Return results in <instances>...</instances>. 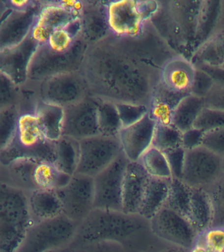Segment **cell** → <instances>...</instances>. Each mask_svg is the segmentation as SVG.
Instances as JSON below:
<instances>
[{"instance_id": "obj_1", "label": "cell", "mask_w": 224, "mask_h": 252, "mask_svg": "<svg viewBox=\"0 0 224 252\" xmlns=\"http://www.w3.org/2000/svg\"><path fill=\"white\" fill-rule=\"evenodd\" d=\"M31 214L21 189L0 183V252H15L28 234Z\"/></svg>"}, {"instance_id": "obj_2", "label": "cell", "mask_w": 224, "mask_h": 252, "mask_svg": "<svg viewBox=\"0 0 224 252\" xmlns=\"http://www.w3.org/2000/svg\"><path fill=\"white\" fill-rule=\"evenodd\" d=\"M56 158V141L45 137L34 112L20 114L13 141L0 154L1 163L28 159L55 164Z\"/></svg>"}, {"instance_id": "obj_3", "label": "cell", "mask_w": 224, "mask_h": 252, "mask_svg": "<svg viewBox=\"0 0 224 252\" xmlns=\"http://www.w3.org/2000/svg\"><path fill=\"white\" fill-rule=\"evenodd\" d=\"M129 159L121 154L107 167L93 177V209L122 212V195Z\"/></svg>"}, {"instance_id": "obj_4", "label": "cell", "mask_w": 224, "mask_h": 252, "mask_svg": "<svg viewBox=\"0 0 224 252\" xmlns=\"http://www.w3.org/2000/svg\"><path fill=\"white\" fill-rule=\"evenodd\" d=\"M223 177L222 157L202 146L186 151L181 180L188 186L208 191Z\"/></svg>"}, {"instance_id": "obj_5", "label": "cell", "mask_w": 224, "mask_h": 252, "mask_svg": "<svg viewBox=\"0 0 224 252\" xmlns=\"http://www.w3.org/2000/svg\"><path fill=\"white\" fill-rule=\"evenodd\" d=\"M80 141V160L76 173L94 177L121 154L118 137L98 135Z\"/></svg>"}, {"instance_id": "obj_6", "label": "cell", "mask_w": 224, "mask_h": 252, "mask_svg": "<svg viewBox=\"0 0 224 252\" xmlns=\"http://www.w3.org/2000/svg\"><path fill=\"white\" fill-rule=\"evenodd\" d=\"M62 214L74 221L84 220L93 209V177L76 173L68 184L55 190Z\"/></svg>"}, {"instance_id": "obj_7", "label": "cell", "mask_w": 224, "mask_h": 252, "mask_svg": "<svg viewBox=\"0 0 224 252\" xmlns=\"http://www.w3.org/2000/svg\"><path fill=\"white\" fill-rule=\"evenodd\" d=\"M155 233L180 249L189 251L196 243L198 232L190 220L163 206L151 220Z\"/></svg>"}, {"instance_id": "obj_8", "label": "cell", "mask_w": 224, "mask_h": 252, "mask_svg": "<svg viewBox=\"0 0 224 252\" xmlns=\"http://www.w3.org/2000/svg\"><path fill=\"white\" fill-rule=\"evenodd\" d=\"M98 102L79 100L65 106L62 135L80 141L100 135L97 117Z\"/></svg>"}, {"instance_id": "obj_9", "label": "cell", "mask_w": 224, "mask_h": 252, "mask_svg": "<svg viewBox=\"0 0 224 252\" xmlns=\"http://www.w3.org/2000/svg\"><path fill=\"white\" fill-rule=\"evenodd\" d=\"M42 6L35 1L27 9L10 10L0 25V50L16 46L27 38Z\"/></svg>"}, {"instance_id": "obj_10", "label": "cell", "mask_w": 224, "mask_h": 252, "mask_svg": "<svg viewBox=\"0 0 224 252\" xmlns=\"http://www.w3.org/2000/svg\"><path fill=\"white\" fill-rule=\"evenodd\" d=\"M38 47L29 34L19 45L0 50V72L17 86L23 84L28 78L29 64Z\"/></svg>"}, {"instance_id": "obj_11", "label": "cell", "mask_w": 224, "mask_h": 252, "mask_svg": "<svg viewBox=\"0 0 224 252\" xmlns=\"http://www.w3.org/2000/svg\"><path fill=\"white\" fill-rule=\"evenodd\" d=\"M155 126L148 113L137 123L122 127L118 138L122 151L129 161H139L151 147Z\"/></svg>"}, {"instance_id": "obj_12", "label": "cell", "mask_w": 224, "mask_h": 252, "mask_svg": "<svg viewBox=\"0 0 224 252\" xmlns=\"http://www.w3.org/2000/svg\"><path fill=\"white\" fill-rule=\"evenodd\" d=\"M107 22L116 34L136 36L140 32L143 20L138 1L120 0L110 2L107 7Z\"/></svg>"}, {"instance_id": "obj_13", "label": "cell", "mask_w": 224, "mask_h": 252, "mask_svg": "<svg viewBox=\"0 0 224 252\" xmlns=\"http://www.w3.org/2000/svg\"><path fill=\"white\" fill-rule=\"evenodd\" d=\"M149 178L139 161H129L124 176L121 212L139 214Z\"/></svg>"}, {"instance_id": "obj_14", "label": "cell", "mask_w": 224, "mask_h": 252, "mask_svg": "<svg viewBox=\"0 0 224 252\" xmlns=\"http://www.w3.org/2000/svg\"><path fill=\"white\" fill-rule=\"evenodd\" d=\"M223 33L224 1H201L193 54L206 41Z\"/></svg>"}, {"instance_id": "obj_15", "label": "cell", "mask_w": 224, "mask_h": 252, "mask_svg": "<svg viewBox=\"0 0 224 252\" xmlns=\"http://www.w3.org/2000/svg\"><path fill=\"white\" fill-rule=\"evenodd\" d=\"M196 67L190 59L176 55L168 59L161 72V84L177 94H190Z\"/></svg>"}, {"instance_id": "obj_16", "label": "cell", "mask_w": 224, "mask_h": 252, "mask_svg": "<svg viewBox=\"0 0 224 252\" xmlns=\"http://www.w3.org/2000/svg\"><path fill=\"white\" fill-rule=\"evenodd\" d=\"M34 113L45 137L50 141H58L62 135L64 106L41 100Z\"/></svg>"}, {"instance_id": "obj_17", "label": "cell", "mask_w": 224, "mask_h": 252, "mask_svg": "<svg viewBox=\"0 0 224 252\" xmlns=\"http://www.w3.org/2000/svg\"><path fill=\"white\" fill-rule=\"evenodd\" d=\"M171 179L149 176L140 208V216L151 220L165 206L170 190Z\"/></svg>"}, {"instance_id": "obj_18", "label": "cell", "mask_w": 224, "mask_h": 252, "mask_svg": "<svg viewBox=\"0 0 224 252\" xmlns=\"http://www.w3.org/2000/svg\"><path fill=\"white\" fill-rule=\"evenodd\" d=\"M31 217L45 221L62 214V205L55 190L35 189L28 199Z\"/></svg>"}, {"instance_id": "obj_19", "label": "cell", "mask_w": 224, "mask_h": 252, "mask_svg": "<svg viewBox=\"0 0 224 252\" xmlns=\"http://www.w3.org/2000/svg\"><path fill=\"white\" fill-rule=\"evenodd\" d=\"M80 12L62 7L58 3L43 5L34 22L52 32L65 29L80 19Z\"/></svg>"}, {"instance_id": "obj_20", "label": "cell", "mask_w": 224, "mask_h": 252, "mask_svg": "<svg viewBox=\"0 0 224 252\" xmlns=\"http://www.w3.org/2000/svg\"><path fill=\"white\" fill-rule=\"evenodd\" d=\"M212 207L208 191L192 188L189 220L198 233L211 227Z\"/></svg>"}, {"instance_id": "obj_21", "label": "cell", "mask_w": 224, "mask_h": 252, "mask_svg": "<svg viewBox=\"0 0 224 252\" xmlns=\"http://www.w3.org/2000/svg\"><path fill=\"white\" fill-rule=\"evenodd\" d=\"M205 106L204 98L188 94L174 108L172 125L182 133L192 129Z\"/></svg>"}, {"instance_id": "obj_22", "label": "cell", "mask_w": 224, "mask_h": 252, "mask_svg": "<svg viewBox=\"0 0 224 252\" xmlns=\"http://www.w3.org/2000/svg\"><path fill=\"white\" fill-rule=\"evenodd\" d=\"M190 60L196 68L200 66H224V33L206 41L195 51Z\"/></svg>"}, {"instance_id": "obj_23", "label": "cell", "mask_w": 224, "mask_h": 252, "mask_svg": "<svg viewBox=\"0 0 224 252\" xmlns=\"http://www.w3.org/2000/svg\"><path fill=\"white\" fill-rule=\"evenodd\" d=\"M56 158L55 166L61 172L71 176L76 174L80 160V141L62 136L56 141Z\"/></svg>"}, {"instance_id": "obj_24", "label": "cell", "mask_w": 224, "mask_h": 252, "mask_svg": "<svg viewBox=\"0 0 224 252\" xmlns=\"http://www.w3.org/2000/svg\"><path fill=\"white\" fill-rule=\"evenodd\" d=\"M191 198L192 187L181 179L172 178L170 190L164 206L188 219Z\"/></svg>"}, {"instance_id": "obj_25", "label": "cell", "mask_w": 224, "mask_h": 252, "mask_svg": "<svg viewBox=\"0 0 224 252\" xmlns=\"http://www.w3.org/2000/svg\"><path fill=\"white\" fill-rule=\"evenodd\" d=\"M97 117L100 135L118 137L123 127L115 103L110 101L98 102Z\"/></svg>"}, {"instance_id": "obj_26", "label": "cell", "mask_w": 224, "mask_h": 252, "mask_svg": "<svg viewBox=\"0 0 224 252\" xmlns=\"http://www.w3.org/2000/svg\"><path fill=\"white\" fill-rule=\"evenodd\" d=\"M150 177L171 179L172 174L163 152L151 147L139 160Z\"/></svg>"}, {"instance_id": "obj_27", "label": "cell", "mask_w": 224, "mask_h": 252, "mask_svg": "<svg viewBox=\"0 0 224 252\" xmlns=\"http://www.w3.org/2000/svg\"><path fill=\"white\" fill-rule=\"evenodd\" d=\"M62 173L55 164L50 163H38L32 171V180L37 188L46 190H58Z\"/></svg>"}, {"instance_id": "obj_28", "label": "cell", "mask_w": 224, "mask_h": 252, "mask_svg": "<svg viewBox=\"0 0 224 252\" xmlns=\"http://www.w3.org/2000/svg\"><path fill=\"white\" fill-rule=\"evenodd\" d=\"M182 133L174 126L157 125L155 126L151 147L166 152L182 147Z\"/></svg>"}, {"instance_id": "obj_29", "label": "cell", "mask_w": 224, "mask_h": 252, "mask_svg": "<svg viewBox=\"0 0 224 252\" xmlns=\"http://www.w3.org/2000/svg\"><path fill=\"white\" fill-rule=\"evenodd\" d=\"M19 115L16 105L0 110V153L13 141Z\"/></svg>"}, {"instance_id": "obj_30", "label": "cell", "mask_w": 224, "mask_h": 252, "mask_svg": "<svg viewBox=\"0 0 224 252\" xmlns=\"http://www.w3.org/2000/svg\"><path fill=\"white\" fill-rule=\"evenodd\" d=\"M212 207V222L211 227L224 226V177L214 185L209 190Z\"/></svg>"}, {"instance_id": "obj_31", "label": "cell", "mask_w": 224, "mask_h": 252, "mask_svg": "<svg viewBox=\"0 0 224 252\" xmlns=\"http://www.w3.org/2000/svg\"><path fill=\"white\" fill-rule=\"evenodd\" d=\"M122 127H127L137 123L149 113V108L143 104L116 102Z\"/></svg>"}, {"instance_id": "obj_32", "label": "cell", "mask_w": 224, "mask_h": 252, "mask_svg": "<svg viewBox=\"0 0 224 252\" xmlns=\"http://www.w3.org/2000/svg\"><path fill=\"white\" fill-rule=\"evenodd\" d=\"M224 127V111L205 106L200 112L194 127L204 132Z\"/></svg>"}, {"instance_id": "obj_33", "label": "cell", "mask_w": 224, "mask_h": 252, "mask_svg": "<svg viewBox=\"0 0 224 252\" xmlns=\"http://www.w3.org/2000/svg\"><path fill=\"white\" fill-rule=\"evenodd\" d=\"M174 108L164 98L154 95L149 108V115L157 125H172Z\"/></svg>"}, {"instance_id": "obj_34", "label": "cell", "mask_w": 224, "mask_h": 252, "mask_svg": "<svg viewBox=\"0 0 224 252\" xmlns=\"http://www.w3.org/2000/svg\"><path fill=\"white\" fill-rule=\"evenodd\" d=\"M196 242H200L208 252H223L224 229L222 227H210L198 234Z\"/></svg>"}, {"instance_id": "obj_35", "label": "cell", "mask_w": 224, "mask_h": 252, "mask_svg": "<svg viewBox=\"0 0 224 252\" xmlns=\"http://www.w3.org/2000/svg\"><path fill=\"white\" fill-rule=\"evenodd\" d=\"M17 98L18 86L0 72V110L15 106Z\"/></svg>"}, {"instance_id": "obj_36", "label": "cell", "mask_w": 224, "mask_h": 252, "mask_svg": "<svg viewBox=\"0 0 224 252\" xmlns=\"http://www.w3.org/2000/svg\"><path fill=\"white\" fill-rule=\"evenodd\" d=\"M214 85V81L210 75L201 69L196 68L190 94L197 97L205 98Z\"/></svg>"}, {"instance_id": "obj_37", "label": "cell", "mask_w": 224, "mask_h": 252, "mask_svg": "<svg viewBox=\"0 0 224 252\" xmlns=\"http://www.w3.org/2000/svg\"><path fill=\"white\" fill-rule=\"evenodd\" d=\"M73 39L74 37L66 29H57L51 33L46 45L51 51L63 53L70 48Z\"/></svg>"}, {"instance_id": "obj_38", "label": "cell", "mask_w": 224, "mask_h": 252, "mask_svg": "<svg viewBox=\"0 0 224 252\" xmlns=\"http://www.w3.org/2000/svg\"><path fill=\"white\" fill-rule=\"evenodd\" d=\"M202 146L219 157L224 158V127L205 132Z\"/></svg>"}, {"instance_id": "obj_39", "label": "cell", "mask_w": 224, "mask_h": 252, "mask_svg": "<svg viewBox=\"0 0 224 252\" xmlns=\"http://www.w3.org/2000/svg\"><path fill=\"white\" fill-rule=\"evenodd\" d=\"M170 167L172 178L182 179L186 151L182 147L164 152Z\"/></svg>"}, {"instance_id": "obj_40", "label": "cell", "mask_w": 224, "mask_h": 252, "mask_svg": "<svg viewBox=\"0 0 224 252\" xmlns=\"http://www.w3.org/2000/svg\"><path fill=\"white\" fill-rule=\"evenodd\" d=\"M204 132L193 127L182 133V147L186 151L201 147Z\"/></svg>"}, {"instance_id": "obj_41", "label": "cell", "mask_w": 224, "mask_h": 252, "mask_svg": "<svg viewBox=\"0 0 224 252\" xmlns=\"http://www.w3.org/2000/svg\"><path fill=\"white\" fill-rule=\"evenodd\" d=\"M205 106L224 111V88L214 85L208 95L204 98Z\"/></svg>"}, {"instance_id": "obj_42", "label": "cell", "mask_w": 224, "mask_h": 252, "mask_svg": "<svg viewBox=\"0 0 224 252\" xmlns=\"http://www.w3.org/2000/svg\"><path fill=\"white\" fill-rule=\"evenodd\" d=\"M196 68L201 69L210 75L213 80L214 84L224 88V67H212L200 66Z\"/></svg>"}, {"instance_id": "obj_43", "label": "cell", "mask_w": 224, "mask_h": 252, "mask_svg": "<svg viewBox=\"0 0 224 252\" xmlns=\"http://www.w3.org/2000/svg\"><path fill=\"white\" fill-rule=\"evenodd\" d=\"M138 7L143 21L155 13L159 6L156 1H138Z\"/></svg>"}, {"instance_id": "obj_44", "label": "cell", "mask_w": 224, "mask_h": 252, "mask_svg": "<svg viewBox=\"0 0 224 252\" xmlns=\"http://www.w3.org/2000/svg\"><path fill=\"white\" fill-rule=\"evenodd\" d=\"M8 8L15 10H24L31 7L35 3V1H29V0H21V1H15V0H10L5 1Z\"/></svg>"}, {"instance_id": "obj_45", "label": "cell", "mask_w": 224, "mask_h": 252, "mask_svg": "<svg viewBox=\"0 0 224 252\" xmlns=\"http://www.w3.org/2000/svg\"><path fill=\"white\" fill-rule=\"evenodd\" d=\"M58 3L62 7L67 9L74 10V11L80 12L82 9V4L80 1H62L58 2Z\"/></svg>"}, {"instance_id": "obj_46", "label": "cell", "mask_w": 224, "mask_h": 252, "mask_svg": "<svg viewBox=\"0 0 224 252\" xmlns=\"http://www.w3.org/2000/svg\"><path fill=\"white\" fill-rule=\"evenodd\" d=\"M188 252H208L207 250L206 249V248L204 247L202 244H200V242H196V243L194 244V246L190 250H189Z\"/></svg>"}, {"instance_id": "obj_47", "label": "cell", "mask_w": 224, "mask_h": 252, "mask_svg": "<svg viewBox=\"0 0 224 252\" xmlns=\"http://www.w3.org/2000/svg\"><path fill=\"white\" fill-rule=\"evenodd\" d=\"M8 8L7 4H6L5 1H1L0 0V20L3 17L4 14L7 11Z\"/></svg>"}, {"instance_id": "obj_48", "label": "cell", "mask_w": 224, "mask_h": 252, "mask_svg": "<svg viewBox=\"0 0 224 252\" xmlns=\"http://www.w3.org/2000/svg\"><path fill=\"white\" fill-rule=\"evenodd\" d=\"M10 10H11V9H7V11L5 12V13L4 14V15L3 16V17L1 18V19L0 20V25H1V24L2 23V21H3V20L4 19V18L5 17V16L7 15V13H9V12L10 11Z\"/></svg>"}, {"instance_id": "obj_49", "label": "cell", "mask_w": 224, "mask_h": 252, "mask_svg": "<svg viewBox=\"0 0 224 252\" xmlns=\"http://www.w3.org/2000/svg\"><path fill=\"white\" fill-rule=\"evenodd\" d=\"M222 173L224 177V157L222 158Z\"/></svg>"}, {"instance_id": "obj_50", "label": "cell", "mask_w": 224, "mask_h": 252, "mask_svg": "<svg viewBox=\"0 0 224 252\" xmlns=\"http://www.w3.org/2000/svg\"><path fill=\"white\" fill-rule=\"evenodd\" d=\"M1 159H0V165H1Z\"/></svg>"}, {"instance_id": "obj_51", "label": "cell", "mask_w": 224, "mask_h": 252, "mask_svg": "<svg viewBox=\"0 0 224 252\" xmlns=\"http://www.w3.org/2000/svg\"><path fill=\"white\" fill-rule=\"evenodd\" d=\"M223 228H224V227H223Z\"/></svg>"}, {"instance_id": "obj_52", "label": "cell", "mask_w": 224, "mask_h": 252, "mask_svg": "<svg viewBox=\"0 0 224 252\" xmlns=\"http://www.w3.org/2000/svg\"><path fill=\"white\" fill-rule=\"evenodd\" d=\"M222 67H224V66H222Z\"/></svg>"}, {"instance_id": "obj_53", "label": "cell", "mask_w": 224, "mask_h": 252, "mask_svg": "<svg viewBox=\"0 0 224 252\" xmlns=\"http://www.w3.org/2000/svg\"></svg>"}, {"instance_id": "obj_54", "label": "cell", "mask_w": 224, "mask_h": 252, "mask_svg": "<svg viewBox=\"0 0 224 252\" xmlns=\"http://www.w3.org/2000/svg\"></svg>"}, {"instance_id": "obj_55", "label": "cell", "mask_w": 224, "mask_h": 252, "mask_svg": "<svg viewBox=\"0 0 224 252\" xmlns=\"http://www.w3.org/2000/svg\"></svg>"}]
</instances>
